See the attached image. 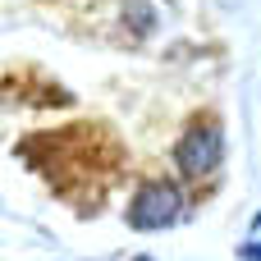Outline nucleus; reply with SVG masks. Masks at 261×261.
I'll list each match as a JSON object with an SVG mask.
<instances>
[{"label":"nucleus","mask_w":261,"mask_h":261,"mask_svg":"<svg viewBox=\"0 0 261 261\" xmlns=\"http://www.w3.org/2000/svg\"><path fill=\"white\" fill-rule=\"evenodd\" d=\"M133 261H151V257H133Z\"/></svg>","instance_id":"5"},{"label":"nucleus","mask_w":261,"mask_h":261,"mask_svg":"<svg viewBox=\"0 0 261 261\" xmlns=\"http://www.w3.org/2000/svg\"><path fill=\"white\" fill-rule=\"evenodd\" d=\"M239 257H243V261H261V243H243Z\"/></svg>","instance_id":"4"},{"label":"nucleus","mask_w":261,"mask_h":261,"mask_svg":"<svg viewBox=\"0 0 261 261\" xmlns=\"http://www.w3.org/2000/svg\"><path fill=\"white\" fill-rule=\"evenodd\" d=\"M128 28H133L138 37H151V32H156V14H151L147 0H133V5H128Z\"/></svg>","instance_id":"3"},{"label":"nucleus","mask_w":261,"mask_h":261,"mask_svg":"<svg viewBox=\"0 0 261 261\" xmlns=\"http://www.w3.org/2000/svg\"><path fill=\"white\" fill-rule=\"evenodd\" d=\"M179 220H184V193H179V184L151 179V184H142V188L133 193V202H128V225L142 229V234H161V229H170V225H179Z\"/></svg>","instance_id":"2"},{"label":"nucleus","mask_w":261,"mask_h":261,"mask_svg":"<svg viewBox=\"0 0 261 261\" xmlns=\"http://www.w3.org/2000/svg\"><path fill=\"white\" fill-rule=\"evenodd\" d=\"M220 161H225V128L216 124V115H197L174 142V170L184 179H206Z\"/></svg>","instance_id":"1"}]
</instances>
